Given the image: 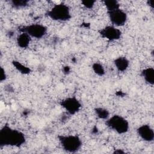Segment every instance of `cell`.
I'll list each match as a JSON object with an SVG mask.
<instances>
[{"instance_id":"7c38bea8","label":"cell","mask_w":154,"mask_h":154,"mask_svg":"<svg viewBox=\"0 0 154 154\" xmlns=\"http://www.w3.org/2000/svg\"><path fill=\"white\" fill-rule=\"evenodd\" d=\"M31 40V37L25 32H20L16 37V43L17 46L22 49H26Z\"/></svg>"},{"instance_id":"44dd1931","label":"cell","mask_w":154,"mask_h":154,"mask_svg":"<svg viewBox=\"0 0 154 154\" xmlns=\"http://www.w3.org/2000/svg\"><path fill=\"white\" fill-rule=\"evenodd\" d=\"M113 153H114L120 154V153H125V152H124L123 150H122V149H116Z\"/></svg>"},{"instance_id":"5b68a950","label":"cell","mask_w":154,"mask_h":154,"mask_svg":"<svg viewBox=\"0 0 154 154\" xmlns=\"http://www.w3.org/2000/svg\"><path fill=\"white\" fill-rule=\"evenodd\" d=\"M19 31L20 32L28 34L31 38L40 39L47 34L48 28L46 26L40 23H32L20 27Z\"/></svg>"},{"instance_id":"52a82bcc","label":"cell","mask_w":154,"mask_h":154,"mask_svg":"<svg viewBox=\"0 0 154 154\" xmlns=\"http://www.w3.org/2000/svg\"><path fill=\"white\" fill-rule=\"evenodd\" d=\"M107 14L112 25L116 27L123 26L127 22L128 15L126 13L120 8L107 11Z\"/></svg>"},{"instance_id":"30bf717a","label":"cell","mask_w":154,"mask_h":154,"mask_svg":"<svg viewBox=\"0 0 154 154\" xmlns=\"http://www.w3.org/2000/svg\"><path fill=\"white\" fill-rule=\"evenodd\" d=\"M113 63L117 70L121 72L126 71L129 66V60L123 56H120L115 58L113 61Z\"/></svg>"},{"instance_id":"ac0fdd59","label":"cell","mask_w":154,"mask_h":154,"mask_svg":"<svg viewBox=\"0 0 154 154\" xmlns=\"http://www.w3.org/2000/svg\"><path fill=\"white\" fill-rule=\"evenodd\" d=\"M96 3V1L93 0H82L81 1V4L82 5L87 8V9H91L94 6Z\"/></svg>"},{"instance_id":"7a4b0ae2","label":"cell","mask_w":154,"mask_h":154,"mask_svg":"<svg viewBox=\"0 0 154 154\" xmlns=\"http://www.w3.org/2000/svg\"><path fill=\"white\" fill-rule=\"evenodd\" d=\"M46 16L55 21L66 22L72 18L69 7L63 2L54 5L46 11Z\"/></svg>"},{"instance_id":"8fae6325","label":"cell","mask_w":154,"mask_h":154,"mask_svg":"<svg viewBox=\"0 0 154 154\" xmlns=\"http://www.w3.org/2000/svg\"><path fill=\"white\" fill-rule=\"evenodd\" d=\"M141 76L148 85L153 86L154 84V69L149 67L141 72Z\"/></svg>"},{"instance_id":"8992f818","label":"cell","mask_w":154,"mask_h":154,"mask_svg":"<svg viewBox=\"0 0 154 154\" xmlns=\"http://www.w3.org/2000/svg\"><path fill=\"white\" fill-rule=\"evenodd\" d=\"M60 104L61 106L71 116L78 113L82 107L81 102L75 96L66 97L60 101Z\"/></svg>"},{"instance_id":"9a60e30c","label":"cell","mask_w":154,"mask_h":154,"mask_svg":"<svg viewBox=\"0 0 154 154\" xmlns=\"http://www.w3.org/2000/svg\"><path fill=\"white\" fill-rule=\"evenodd\" d=\"M107 11L120 8V4L116 0H104L103 1Z\"/></svg>"},{"instance_id":"5bb4252c","label":"cell","mask_w":154,"mask_h":154,"mask_svg":"<svg viewBox=\"0 0 154 154\" xmlns=\"http://www.w3.org/2000/svg\"><path fill=\"white\" fill-rule=\"evenodd\" d=\"M94 111L96 116L100 119L106 120L109 117V112L106 108L102 107H96L94 109Z\"/></svg>"},{"instance_id":"6da1fadb","label":"cell","mask_w":154,"mask_h":154,"mask_svg":"<svg viewBox=\"0 0 154 154\" xmlns=\"http://www.w3.org/2000/svg\"><path fill=\"white\" fill-rule=\"evenodd\" d=\"M26 143L25 134L7 125L3 126L0 130V147L11 146L20 147Z\"/></svg>"},{"instance_id":"4fadbf2b","label":"cell","mask_w":154,"mask_h":154,"mask_svg":"<svg viewBox=\"0 0 154 154\" xmlns=\"http://www.w3.org/2000/svg\"><path fill=\"white\" fill-rule=\"evenodd\" d=\"M11 64L13 67L21 74L23 75H28L31 72V69L28 66L23 64L19 61L13 60Z\"/></svg>"},{"instance_id":"277c9868","label":"cell","mask_w":154,"mask_h":154,"mask_svg":"<svg viewBox=\"0 0 154 154\" xmlns=\"http://www.w3.org/2000/svg\"><path fill=\"white\" fill-rule=\"evenodd\" d=\"M105 124L110 129L118 134H124L129 129V123L126 119L120 115L115 114L106 120Z\"/></svg>"},{"instance_id":"e0dca14e","label":"cell","mask_w":154,"mask_h":154,"mask_svg":"<svg viewBox=\"0 0 154 154\" xmlns=\"http://www.w3.org/2000/svg\"><path fill=\"white\" fill-rule=\"evenodd\" d=\"M29 1L26 0H12L10 1L11 5L15 8H22L28 5Z\"/></svg>"},{"instance_id":"d6986e66","label":"cell","mask_w":154,"mask_h":154,"mask_svg":"<svg viewBox=\"0 0 154 154\" xmlns=\"http://www.w3.org/2000/svg\"><path fill=\"white\" fill-rule=\"evenodd\" d=\"M7 79V74L3 67H1V75H0V81L2 82Z\"/></svg>"},{"instance_id":"2e32d148","label":"cell","mask_w":154,"mask_h":154,"mask_svg":"<svg viewBox=\"0 0 154 154\" xmlns=\"http://www.w3.org/2000/svg\"><path fill=\"white\" fill-rule=\"evenodd\" d=\"M94 73L99 76H102L105 74V70L103 65L99 63H94L91 66Z\"/></svg>"},{"instance_id":"ba28073f","label":"cell","mask_w":154,"mask_h":154,"mask_svg":"<svg viewBox=\"0 0 154 154\" xmlns=\"http://www.w3.org/2000/svg\"><path fill=\"white\" fill-rule=\"evenodd\" d=\"M98 32L101 37L109 42L119 40L122 35L120 29L113 25H107L99 29Z\"/></svg>"},{"instance_id":"9c48e42d","label":"cell","mask_w":154,"mask_h":154,"mask_svg":"<svg viewBox=\"0 0 154 154\" xmlns=\"http://www.w3.org/2000/svg\"><path fill=\"white\" fill-rule=\"evenodd\" d=\"M137 133L139 137L146 142H152L154 140V131L153 128L147 124L140 126L137 129Z\"/></svg>"},{"instance_id":"3957f363","label":"cell","mask_w":154,"mask_h":154,"mask_svg":"<svg viewBox=\"0 0 154 154\" xmlns=\"http://www.w3.org/2000/svg\"><path fill=\"white\" fill-rule=\"evenodd\" d=\"M58 138L62 149L68 153H76L82 145L81 139L76 135H60Z\"/></svg>"},{"instance_id":"ffe728a7","label":"cell","mask_w":154,"mask_h":154,"mask_svg":"<svg viewBox=\"0 0 154 154\" xmlns=\"http://www.w3.org/2000/svg\"><path fill=\"white\" fill-rule=\"evenodd\" d=\"M147 4L150 7H151L152 9L153 8L154 6H153V0H148L147 1Z\"/></svg>"}]
</instances>
